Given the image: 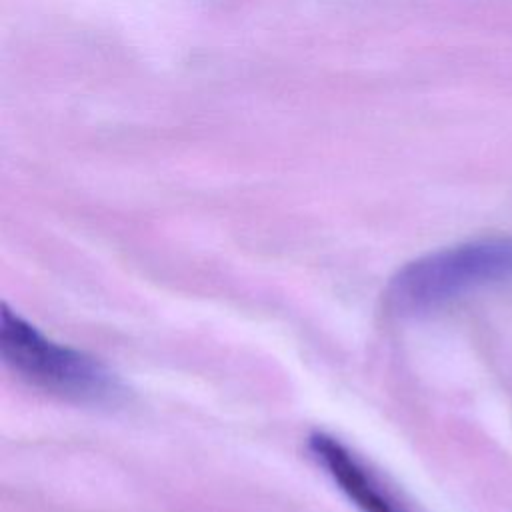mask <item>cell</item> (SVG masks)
Masks as SVG:
<instances>
[{
	"mask_svg": "<svg viewBox=\"0 0 512 512\" xmlns=\"http://www.w3.org/2000/svg\"><path fill=\"white\" fill-rule=\"evenodd\" d=\"M512 280V236L480 238L428 252L402 266L386 290L400 314L438 310L480 288Z\"/></svg>",
	"mask_w": 512,
	"mask_h": 512,
	"instance_id": "obj_1",
	"label": "cell"
},
{
	"mask_svg": "<svg viewBox=\"0 0 512 512\" xmlns=\"http://www.w3.org/2000/svg\"><path fill=\"white\" fill-rule=\"evenodd\" d=\"M0 354L10 370L44 392L100 402L118 392V382L96 358L46 338L36 326L2 306Z\"/></svg>",
	"mask_w": 512,
	"mask_h": 512,
	"instance_id": "obj_2",
	"label": "cell"
},
{
	"mask_svg": "<svg viewBox=\"0 0 512 512\" xmlns=\"http://www.w3.org/2000/svg\"><path fill=\"white\" fill-rule=\"evenodd\" d=\"M308 452L360 512H406L382 482L334 436L314 432Z\"/></svg>",
	"mask_w": 512,
	"mask_h": 512,
	"instance_id": "obj_3",
	"label": "cell"
}]
</instances>
